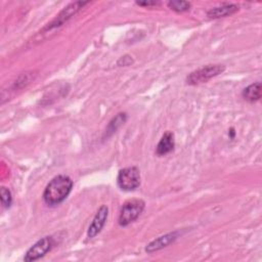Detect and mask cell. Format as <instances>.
<instances>
[{"label": "cell", "instance_id": "1", "mask_svg": "<svg viewBox=\"0 0 262 262\" xmlns=\"http://www.w3.org/2000/svg\"><path fill=\"white\" fill-rule=\"evenodd\" d=\"M73 188V180L67 175L53 177L46 185L43 200L48 206H57L62 203Z\"/></svg>", "mask_w": 262, "mask_h": 262}, {"label": "cell", "instance_id": "2", "mask_svg": "<svg viewBox=\"0 0 262 262\" xmlns=\"http://www.w3.org/2000/svg\"><path fill=\"white\" fill-rule=\"evenodd\" d=\"M145 203L140 199H132L125 202L120 210L119 224L121 226H127L134 220H136L144 209Z\"/></svg>", "mask_w": 262, "mask_h": 262}, {"label": "cell", "instance_id": "3", "mask_svg": "<svg viewBox=\"0 0 262 262\" xmlns=\"http://www.w3.org/2000/svg\"><path fill=\"white\" fill-rule=\"evenodd\" d=\"M117 183L122 190L130 191L136 189L140 185L139 169L135 166L121 169L118 173Z\"/></svg>", "mask_w": 262, "mask_h": 262}, {"label": "cell", "instance_id": "4", "mask_svg": "<svg viewBox=\"0 0 262 262\" xmlns=\"http://www.w3.org/2000/svg\"><path fill=\"white\" fill-rule=\"evenodd\" d=\"M224 70L225 67L223 64H208L196 71L191 72L186 77V83L189 85H198L201 83H205L210 79L221 74Z\"/></svg>", "mask_w": 262, "mask_h": 262}, {"label": "cell", "instance_id": "5", "mask_svg": "<svg viewBox=\"0 0 262 262\" xmlns=\"http://www.w3.org/2000/svg\"><path fill=\"white\" fill-rule=\"evenodd\" d=\"M53 246V239L51 236H44L38 242H36L26 253L24 260L27 262L36 261L42 258L46 253H48Z\"/></svg>", "mask_w": 262, "mask_h": 262}, {"label": "cell", "instance_id": "6", "mask_svg": "<svg viewBox=\"0 0 262 262\" xmlns=\"http://www.w3.org/2000/svg\"><path fill=\"white\" fill-rule=\"evenodd\" d=\"M88 2H83V1H76V2H72L71 4H69L67 7H64L63 10L60 11V13L58 15H56V17L49 24V26H47L44 30L50 31L52 29H55L59 26H61L64 21H67L69 18H71L80 8H82L84 5H86Z\"/></svg>", "mask_w": 262, "mask_h": 262}, {"label": "cell", "instance_id": "7", "mask_svg": "<svg viewBox=\"0 0 262 262\" xmlns=\"http://www.w3.org/2000/svg\"><path fill=\"white\" fill-rule=\"evenodd\" d=\"M107 214H108L107 207L102 205L96 212L92 222L90 223V225L88 227V231H87L88 238H93L101 231V229L104 226L105 221L107 219Z\"/></svg>", "mask_w": 262, "mask_h": 262}, {"label": "cell", "instance_id": "8", "mask_svg": "<svg viewBox=\"0 0 262 262\" xmlns=\"http://www.w3.org/2000/svg\"><path fill=\"white\" fill-rule=\"evenodd\" d=\"M178 237V232L177 231H173L164 235H161L157 238H155L154 241H151L145 248V251L147 253H154L156 251H159L167 246H169L170 244H172L176 238Z\"/></svg>", "mask_w": 262, "mask_h": 262}, {"label": "cell", "instance_id": "9", "mask_svg": "<svg viewBox=\"0 0 262 262\" xmlns=\"http://www.w3.org/2000/svg\"><path fill=\"white\" fill-rule=\"evenodd\" d=\"M174 146H175L174 134L172 132L168 131L160 139V141L157 145V148H156V154L158 156H165V155L171 152L174 149Z\"/></svg>", "mask_w": 262, "mask_h": 262}, {"label": "cell", "instance_id": "10", "mask_svg": "<svg viewBox=\"0 0 262 262\" xmlns=\"http://www.w3.org/2000/svg\"><path fill=\"white\" fill-rule=\"evenodd\" d=\"M238 10V6L235 4H223L218 7H214L208 11V16L210 18H219V17H224L230 14H233Z\"/></svg>", "mask_w": 262, "mask_h": 262}, {"label": "cell", "instance_id": "11", "mask_svg": "<svg viewBox=\"0 0 262 262\" xmlns=\"http://www.w3.org/2000/svg\"><path fill=\"white\" fill-rule=\"evenodd\" d=\"M262 87H261V83L260 82H256V83H253L249 86H247L243 92H242V96L245 100L247 101H250V102H254V101H257L261 98V90Z\"/></svg>", "mask_w": 262, "mask_h": 262}, {"label": "cell", "instance_id": "12", "mask_svg": "<svg viewBox=\"0 0 262 262\" xmlns=\"http://www.w3.org/2000/svg\"><path fill=\"white\" fill-rule=\"evenodd\" d=\"M127 119V116L125 113H120L118 114L107 125V128L105 130V135L106 137L111 136L113 133H115L126 121Z\"/></svg>", "mask_w": 262, "mask_h": 262}, {"label": "cell", "instance_id": "13", "mask_svg": "<svg viewBox=\"0 0 262 262\" xmlns=\"http://www.w3.org/2000/svg\"><path fill=\"white\" fill-rule=\"evenodd\" d=\"M0 198H1V204L5 209L10 208L11 204H12V195L11 192L8 188H6L5 186H1L0 188Z\"/></svg>", "mask_w": 262, "mask_h": 262}, {"label": "cell", "instance_id": "14", "mask_svg": "<svg viewBox=\"0 0 262 262\" xmlns=\"http://www.w3.org/2000/svg\"><path fill=\"white\" fill-rule=\"evenodd\" d=\"M168 6L176 12H183L189 9L190 3L186 1H170L168 2Z\"/></svg>", "mask_w": 262, "mask_h": 262}, {"label": "cell", "instance_id": "15", "mask_svg": "<svg viewBox=\"0 0 262 262\" xmlns=\"http://www.w3.org/2000/svg\"><path fill=\"white\" fill-rule=\"evenodd\" d=\"M136 4L140 5V6H154L159 4V2L157 1H137Z\"/></svg>", "mask_w": 262, "mask_h": 262}]
</instances>
